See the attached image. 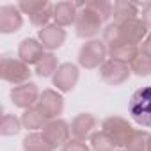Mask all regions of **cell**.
<instances>
[{
	"mask_svg": "<svg viewBox=\"0 0 151 151\" xmlns=\"http://www.w3.org/2000/svg\"><path fill=\"white\" fill-rule=\"evenodd\" d=\"M86 7L91 9L96 16H100L103 23L114 16V4L109 0H89V2H86Z\"/></svg>",
	"mask_w": 151,
	"mask_h": 151,
	"instance_id": "23",
	"label": "cell"
},
{
	"mask_svg": "<svg viewBox=\"0 0 151 151\" xmlns=\"http://www.w3.org/2000/svg\"><path fill=\"white\" fill-rule=\"evenodd\" d=\"M128 112L137 124L151 128V86L140 87L132 94Z\"/></svg>",
	"mask_w": 151,
	"mask_h": 151,
	"instance_id": "2",
	"label": "cell"
},
{
	"mask_svg": "<svg viewBox=\"0 0 151 151\" xmlns=\"http://www.w3.org/2000/svg\"><path fill=\"white\" fill-rule=\"evenodd\" d=\"M45 48L43 45L39 43V39H32V37H27L20 43L18 46V59H22L25 64H37L41 60V57L45 55Z\"/></svg>",
	"mask_w": 151,
	"mask_h": 151,
	"instance_id": "17",
	"label": "cell"
},
{
	"mask_svg": "<svg viewBox=\"0 0 151 151\" xmlns=\"http://www.w3.org/2000/svg\"><path fill=\"white\" fill-rule=\"evenodd\" d=\"M18 7L23 14H29V20L36 27H46L50 18H53V4L48 0H29V2H20Z\"/></svg>",
	"mask_w": 151,
	"mask_h": 151,
	"instance_id": "5",
	"label": "cell"
},
{
	"mask_svg": "<svg viewBox=\"0 0 151 151\" xmlns=\"http://www.w3.org/2000/svg\"><path fill=\"white\" fill-rule=\"evenodd\" d=\"M23 151H53V147L45 140L43 133L30 132L23 139Z\"/></svg>",
	"mask_w": 151,
	"mask_h": 151,
	"instance_id": "22",
	"label": "cell"
},
{
	"mask_svg": "<svg viewBox=\"0 0 151 151\" xmlns=\"http://www.w3.org/2000/svg\"><path fill=\"white\" fill-rule=\"evenodd\" d=\"M146 151H151V133H149V140H147V149Z\"/></svg>",
	"mask_w": 151,
	"mask_h": 151,
	"instance_id": "31",
	"label": "cell"
},
{
	"mask_svg": "<svg viewBox=\"0 0 151 151\" xmlns=\"http://www.w3.org/2000/svg\"><path fill=\"white\" fill-rule=\"evenodd\" d=\"M43 137H45V140L53 147V149H57V147H64L68 142H69V137H71V126L66 123V121H62V119H52V121H48L46 124H45V128H43Z\"/></svg>",
	"mask_w": 151,
	"mask_h": 151,
	"instance_id": "7",
	"label": "cell"
},
{
	"mask_svg": "<svg viewBox=\"0 0 151 151\" xmlns=\"http://www.w3.org/2000/svg\"><path fill=\"white\" fill-rule=\"evenodd\" d=\"M37 37H39V43L43 45L45 50L53 52V50H57V48H60L64 45V41H66V30L62 27H59L57 23H50V25L39 29Z\"/></svg>",
	"mask_w": 151,
	"mask_h": 151,
	"instance_id": "16",
	"label": "cell"
},
{
	"mask_svg": "<svg viewBox=\"0 0 151 151\" xmlns=\"http://www.w3.org/2000/svg\"><path fill=\"white\" fill-rule=\"evenodd\" d=\"M101 128H103V132L114 140L116 147H126V142H128L132 132L135 130V128H133L124 117H121V116H110V117L103 119Z\"/></svg>",
	"mask_w": 151,
	"mask_h": 151,
	"instance_id": "6",
	"label": "cell"
},
{
	"mask_svg": "<svg viewBox=\"0 0 151 151\" xmlns=\"http://www.w3.org/2000/svg\"><path fill=\"white\" fill-rule=\"evenodd\" d=\"M62 151H91V147L86 144V142H80V140H69L64 147H62Z\"/></svg>",
	"mask_w": 151,
	"mask_h": 151,
	"instance_id": "28",
	"label": "cell"
},
{
	"mask_svg": "<svg viewBox=\"0 0 151 151\" xmlns=\"http://www.w3.org/2000/svg\"><path fill=\"white\" fill-rule=\"evenodd\" d=\"M130 66L124 62H119L116 59H107L101 68H100V75L103 82H107L109 86H121L130 78Z\"/></svg>",
	"mask_w": 151,
	"mask_h": 151,
	"instance_id": "9",
	"label": "cell"
},
{
	"mask_svg": "<svg viewBox=\"0 0 151 151\" xmlns=\"http://www.w3.org/2000/svg\"><path fill=\"white\" fill-rule=\"evenodd\" d=\"M22 119H18L13 114H4L2 116V123H0V133L9 137V135H16L22 130Z\"/></svg>",
	"mask_w": 151,
	"mask_h": 151,
	"instance_id": "27",
	"label": "cell"
},
{
	"mask_svg": "<svg viewBox=\"0 0 151 151\" xmlns=\"http://www.w3.org/2000/svg\"><path fill=\"white\" fill-rule=\"evenodd\" d=\"M139 9L140 6L135 2H128V0H117L114 2V20L116 23H123V22H130L139 18Z\"/></svg>",
	"mask_w": 151,
	"mask_h": 151,
	"instance_id": "18",
	"label": "cell"
},
{
	"mask_svg": "<svg viewBox=\"0 0 151 151\" xmlns=\"http://www.w3.org/2000/svg\"><path fill=\"white\" fill-rule=\"evenodd\" d=\"M147 140H149V133L144 130H133L128 142H126V151H146L147 149Z\"/></svg>",
	"mask_w": 151,
	"mask_h": 151,
	"instance_id": "24",
	"label": "cell"
},
{
	"mask_svg": "<svg viewBox=\"0 0 151 151\" xmlns=\"http://www.w3.org/2000/svg\"><path fill=\"white\" fill-rule=\"evenodd\" d=\"M98 121L93 114L89 112H82L78 114L71 121V135L75 140H80V142H86L87 139H91V135L94 133V128H96Z\"/></svg>",
	"mask_w": 151,
	"mask_h": 151,
	"instance_id": "15",
	"label": "cell"
},
{
	"mask_svg": "<svg viewBox=\"0 0 151 151\" xmlns=\"http://www.w3.org/2000/svg\"><path fill=\"white\" fill-rule=\"evenodd\" d=\"M89 140H91V149L93 151H116L114 140L103 130L101 132H94Z\"/></svg>",
	"mask_w": 151,
	"mask_h": 151,
	"instance_id": "25",
	"label": "cell"
},
{
	"mask_svg": "<svg viewBox=\"0 0 151 151\" xmlns=\"http://www.w3.org/2000/svg\"><path fill=\"white\" fill-rule=\"evenodd\" d=\"M59 66H60V64L57 62V57H55L52 52H48V53H45V55L41 57V60L36 64V75H37V77H41V78L53 77Z\"/></svg>",
	"mask_w": 151,
	"mask_h": 151,
	"instance_id": "21",
	"label": "cell"
},
{
	"mask_svg": "<svg viewBox=\"0 0 151 151\" xmlns=\"http://www.w3.org/2000/svg\"><path fill=\"white\" fill-rule=\"evenodd\" d=\"M80 77L78 68L75 66L73 62H64L57 68L55 75H53V86L57 87V91L60 93H69L75 89Z\"/></svg>",
	"mask_w": 151,
	"mask_h": 151,
	"instance_id": "11",
	"label": "cell"
},
{
	"mask_svg": "<svg viewBox=\"0 0 151 151\" xmlns=\"http://www.w3.org/2000/svg\"><path fill=\"white\" fill-rule=\"evenodd\" d=\"M37 110L45 116L46 121H52V119H57L62 110H64V98L60 93L53 91V89H45L39 96V101H37Z\"/></svg>",
	"mask_w": 151,
	"mask_h": 151,
	"instance_id": "8",
	"label": "cell"
},
{
	"mask_svg": "<svg viewBox=\"0 0 151 151\" xmlns=\"http://www.w3.org/2000/svg\"><path fill=\"white\" fill-rule=\"evenodd\" d=\"M139 53H140L139 46H135V45H128V43H117V45H114V46L109 48V55H110V59H116V60L124 62V64H130Z\"/></svg>",
	"mask_w": 151,
	"mask_h": 151,
	"instance_id": "19",
	"label": "cell"
},
{
	"mask_svg": "<svg viewBox=\"0 0 151 151\" xmlns=\"http://www.w3.org/2000/svg\"><path fill=\"white\" fill-rule=\"evenodd\" d=\"M103 22L100 20V16H96L91 9H87L86 6L78 11L77 22H75V30H77L78 37H94L100 29H101Z\"/></svg>",
	"mask_w": 151,
	"mask_h": 151,
	"instance_id": "10",
	"label": "cell"
},
{
	"mask_svg": "<svg viewBox=\"0 0 151 151\" xmlns=\"http://www.w3.org/2000/svg\"><path fill=\"white\" fill-rule=\"evenodd\" d=\"M130 71L135 73L137 77H147V75H151V57H147L146 53L140 52L130 62Z\"/></svg>",
	"mask_w": 151,
	"mask_h": 151,
	"instance_id": "26",
	"label": "cell"
},
{
	"mask_svg": "<svg viewBox=\"0 0 151 151\" xmlns=\"http://www.w3.org/2000/svg\"><path fill=\"white\" fill-rule=\"evenodd\" d=\"M22 9L18 6H2L0 7V32L2 34H13L18 32L23 25Z\"/></svg>",
	"mask_w": 151,
	"mask_h": 151,
	"instance_id": "14",
	"label": "cell"
},
{
	"mask_svg": "<svg viewBox=\"0 0 151 151\" xmlns=\"http://www.w3.org/2000/svg\"><path fill=\"white\" fill-rule=\"evenodd\" d=\"M46 123H48V121H46L45 116L37 110V107L27 109V110L22 114V124H23V128H27V130H30V132L43 130Z\"/></svg>",
	"mask_w": 151,
	"mask_h": 151,
	"instance_id": "20",
	"label": "cell"
},
{
	"mask_svg": "<svg viewBox=\"0 0 151 151\" xmlns=\"http://www.w3.org/2000/svg\"><path fill=\"white\" fill-rule=\"evenodd\" d=\"M140 52L146 53L147 57H151V34H147V37L142 41V46H140Z\"/></svg>",
	"mask_w": 151,
	"mask_h": 151,
	"instance_id": "30",
	"label": "cell"
},
{
	"mask_svg": "<svg viewBox=\"0 0 151 151\" xmlns=\"http://www.w3.org/2000/svg\"><path fill=\"white\" fill-rule=\"evenodd\" d=\"M39 91H37V86L32 84V82H27V84H22V86H16L11 89V101L20 107V109H32L37 105L39 101Z\"/></svg>",
	"mask_w": 151,
	"mask_h": 151,
	"instance_id": "12",
	"label": "cell"
},
{
	"mask_svg": "<svg viewBox=\"0 0 151 151\" xmlns=\"http://www.w3.org/2000/svg\"><path fill=\"white\" fill-rule=\"evenodd\" d=\"M107 53H109V46L105 45V41L91 39L82 45L78 52V64L86 69L101 68V64L107 60Z\"/></svg>",
	"mask_w": 151,
	"mask_h": 151,
	"instance_id": "4",
	"label": "cell"
},
{
	"mask_svg": "<svg viewBox=\"0 0 151 151\" xmlns=\"http://www.w3.org/2000/svg\"><path fill=\"white\" fill-rule=\"evenodd\" d=\"M117 151H126V149H117Z\"/></svg>",
	"mask_w": 151,
	"mask_h": 151,
	"instance_id": "32",
	"label": "cell"
},
{
	"mask_svg": "<svg viewBox=\"0 0 151 151\" xmlns=\"http://www.w3.org/2000/svg\"><path fill=\"white\" fill-rule=\"evenodd\" d=\"M147 27L140 18L130 20V22H123V23H109L103 29V41L105 45L110 48L117 43H128V45H135L139 46V43H142L147 37Z\"/></svg>",
	"mask_w": 151,
	"mask_h": 151,
	"instance_id": "1",
	"label": "cell"
},
{
	"mask_svg": "<svg viewBox=\"0 0 151 151\" xmlns=\"http://www.w3.org/2000/svg\"><path fill=\"white\" fill-rule=\"evenodd\" d=\"M86 6V2H57L53 4V20L59 27L75 25L78 11Z\"/></svg>",
	"mask_w": 151,
	"mask_h": 151,
	"instance_id": "13",
	"label": "cell"
},
{
	"mask_svg": "<svg viewBox=\"0 0 151 151\" xmlns=\"http://www.w3.org/2000/svg\"><path fill=\"white\" fill-rule=\"evenodd\" d=\"M140 20L146 23V27L151 30V2H144L140 6Z\"/></svg>",
	"mask_w": 151,
	"mask_h": 151,
	"instance_id": "29",
	"label": "cell"
},
{
	"mask_svg": "<svg viewBox=\"0 0 151 151\" xmlns=\"http://www.w3.org/2000/svg\"><path fill=\"white\" fill-rule=\"evenodd\" d=\"M30 68L29 64H25L22 59H14L11 55H4L2 60H0V77L2 80L16 86L27 84L30 78Z\"/></svg>",
	"mask_w": 151,
	"mask_h": 151,
	"instance_id": "3",
	"label": "cell"
}]
</instances>
